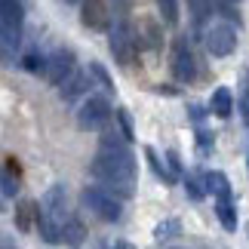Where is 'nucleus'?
Segmentation results:
<instances>
[{
	"label": "nucleus",
	"instance_id": "nucleus-2",
	"mask_svg": "<svg viewBox=\"0 0 249 249\" xmlns=\"http://www.w3.org/2000/svg\"><path fill=\"white\" fill-rule=\"evenodd\" d=\"M25 9L18 0H0V62L13 65L22 46Z\"/></svg>",
	"mask_w": 249,
	"mask_h": 249
},
{
	"label": "nucleus",
	"instance_id": "nucleus-16",
	"mask_svg": "<svg viewBox=\"0 0 249 249\" xmlns=\"http://www.w3.org/2000/svg\"><path fill=\"white\" fill-rule=\"evenodd\" d=\"M188 13L194 16L197 25H203L209 16H213V0H188Z\"/></svg>",
	"mask_w": 249,
	"mask_h": 249
},
{
	"label": "nucleus",
	"instance_id": "nucleus-14",
	"mask_svg": "<svg viewBox=\"0 0 249 249\" xmlns=\"http://www.w3.org/2000/svg\"><path fill=\"white\" fill-rule=\"evenodd\" d=\"M203 191H213L218 200H231V181H228L225 172H206L203 176Z\"/></svg>",
	"mask_w": 249,
	"mask_h": 249
},
{
	"label": "nucleus",
	"instance_id": "nucleus-11",
	"mask_svg": "<svg viewBox=\"0 0 249 249\" xmlns=\"http://www.w3.org/2000/svg\"><path fill=\"white\" fill-rule=\"evenodd\" d=\"M89 86H92V83H89V74H83V71H71V77L59 86V95H62L65 102H74L77 95H83L86 89H89Z\"/></svg>",
	"mask_w": 249,
	"mask_h": 249
},
{
	"label": "nucleus",
	"instance_id": "nucleus-17",
	"mask_svg": "<svg viewBox=\"0 0 249 249\" xmlns=\"http://www.w3.org/2000/svg\"><path fill=\"white\" fill-rule=\"evenodd\" d=\"M62 240L71 243V246H77L83 240V225L77 222V218H68V222L62 225Z\"/></svg>",
	"mask_w": 249,
	"mask_h": 249
},
{
	"label": "nucleus",
	"instance_id": "nucleus-29",
	"mask_svg": "<svg viewBox=\"0 0 249 249\" xmlns=\"http://www.w3.org/2000/svg\"><path fill=\"white\" fill-rule=\"evenodd\" d=\"M154 92H166V95H176V89H172V86H163V83H160Z\"/></svg>",
	"mask_w": 249,
	"mask_h": 249
},
{
	"label": "nucleus",
	"instance_id": "nucleus-10",
	"mask_svg": "<svg viewBox=\"0 0 249 249\" xmlns=\"http://www.w3.org/2000/svg\"><path fill=\"white\" fill-rule=\"evenodd\" d=\"M136 31V40H139V50L148 46V50H160V25L151 22V18H139V25H132Z\"/></svg>",
	"mask_w": 249,
	"mask_h": 249
},
{
	"label": "nucleus",
	"instance_id": "nucleus-3",
	"mask_svg": "<svg viewBox=\"0 0 249 249\" xmlns=\"http://www.w3.org/2000/svg\"><path fill=\"white\" fill-rule=\"evenodd\" d=\"M108 46H111V55L117 65H132L139 55V40H136V31H132V25L126 18H120V22H114L108 28Z\"/></svg>",
	"mask_w": 249,
	"mask_h": 249
},
{
	"label": "nucleus",
	"instance_id": "nucleus-6",
	"mask_svg": "<svg viewBox=\"0 0 249 249\" xmlns=\"http://www.w3.org/2000/svg\"><path fill=\"white\" fill-rule=\"evenodd\" d=\"M74 71V53L65 50V46H59V50H53L50 55H46V65H43V77L50 80L53 86H62L65 80L71 77Z\"/></svg>",
	"mask_w": 249,
	"mask_h": 249
},
{
	"label": "nucleus",
	"instance_id": "nucleus-13",
	"mask_svg": "<svg viewBox=\"0 0 249 249\" xmlns=\"http://www.w3.org/2000/svg\"><path fill=\"white\" fill-rule=\"evenodd\" d=\"M209 108H213L215 117L228 120V117L234 114V95H231V89H228V86H218V89L213 92V102H209Z\"/></svg>",
	"mask_w": 249,
	"mask_h": 249
},
{
	"label": "nucleus",
	"instance_id": "nucleus-5",
	"mask_svg": "<svg viewBox=\"0 0 249 249\" xmlns=\"http://www.w3.org/2000/svg\"><path fill=\"white\" fill-rule=\"evenodd\" d=\"M108 120H111V105H108L105 95H89V99L80 105V111H77V126L83 132L105 129V126H108Z\"/></svg>",
	"mask_w": 249,
	"mask_h": 249
},
{
	"label": "nucleus",
	"instance_id": "nucleus-15",
	"mask_svg": "<svg viewBox=\"0 0 249 249\" xmlns=\"http://www.w3.org/2000/svg\"><path fill=\"white\" fill-rule=\"evenodd\" d=\"M215 215H218V222H222L225 231H237V209L231 200H218L215 203Z\"/></svg>",
	"mask_w": 249,
	"mask_h": 249
},
{
	"label": "nucleus",
	"instance_id": "nucleus-27",
	"mask_svg": "<svg viewBox=\"0 0 249 249\" xmlns=\"http://www.w3.org/2000/svg\"><path fill=\"white\" fill-rule=\"evenodd\" d=\"M166 169H169V176H172V178L181 176V160H178L176 151H169V154H166Z\"/></svg>",
	"mask_w": 249,
	"mask_h": 249
},
{
	"label": "nucleus",
	"instance_id": "nucleus-7",
	"mask_svg": "<svg viewBox=\"0 0 249 249\" xmlns=\"http://www.w3.org/2000/svg\"><path fill=\"white\" fill-rule=\"evenodd\" d=\"M172 74H176L178 83H194L197 80V59H194V53H191L185 37H178L176 46H172Z\"/></svg>",
	"mask_w": 249,
	"mask_h": 249
},
{
	"label": "nucleus",
	"instance_id": "nucleus-31",
	"mask_svg": "<svg viewBox=\"0 0 249 249\" xmlns=\"http://www.w3.org/2000/svg\"><path fill=\"white\" fill-rule=\"evenodd\" d=\"M114 249H126V246H114Z\"/></svg>",
	"mask_w": 249,
	"mask_h": 249
},
{
	"label": "nucleus",
	"instance_id": "nucleus-24",
	"mask_svg": "<svg viewBox=\"0 0 249 249\" xmlns=\"http://www.w3.org/2000/svg\"><path fill=\"white\" fill-rule=\"evenodd\" d=\"M114 117L120 120V129H123L120 136L129 142V139H132V132H136V129H132V117H129V111H126V108H117V111H114Z\"/></svg>",
	"mask_w": 249,
	"mask_h": 249
},
{
	"label": "nucleus",
	"instance_id": "nucleus-26",
	"mask_svg": "<svg viewBox=\"0 0 249 249\" xmlns=\"http://www.w3.org/2000/svg\"><path fill=\"white\" fill-rule=\"evenodd\" d=\"M89 74H92V77L105 86V89H114V83H111V77H108V71H105L99 62H89Z\"/></svg>",
	"mask_w": 249,
	"mask_h": 249
},
{
	"label": "nucleus",
	"instance_id": "nucleus-20",
	"mask_svg": "<svg viewBox=\"0 0 249 249\" xmlns=\"http://www.w3.org/2000/svg\"><path fill=\"white\" fill-rule=\"evenodd\" d=\"M240 117H243V123L249 126V71H243L240 74Z\"/></svg>",
	"mask_w": 249,
	"mask_h": 249
},
{
	"label": "nucleus",
	"instance_id": "nucleus-1",
	"mask_svg": "<svg viewBox=\"0 0 249 249\" xmlns=\"http://www.w3.org/2000/svg\"><path fill=\"white\" fill-rule=\"evenodd\" d=\"M89 176L99 178L111 197L126 200L132 197V181H136V157L129 151V142L117 132H105L99 142V154L89 163Z\"/></svg>",
	"mask_w": 249,
	"mask_h": 249
},
{
	"label": "nucleus",
	"instance_id": "nucleus-30",
	"mask_svg": "<svg viewBox=\"0 0 249 249\" xmlns=\"http://www.w3.org/2000/svg\"><path fill=\"white\" fill-rule=\"evenodd\" d=\"M246 169H249V154H246Z\"/></svg>",
	"mask_w": 249,
	"mask_h": 249
},
{
	"label": "nucleus",
	"instance_id": "nucleus-22",
	"mask_svg": "<svg viewBox=\"0 0 249 249\" xmlns=\"http://www.w3.org/2000/svg\"><path fill=\"white\" fill-rule=\"evenodd\" d=\"M145 157H148V163H151V169H154V176H157V178H163V181H176V178L169 176V169L160 163V157L154 154V148H145Z\"/></svg>",
	"mask_w": 249,
	"mask_h": 249
},
{
	"label": "nucleus",
	"instance_id": "nucleus-9",
	"mask_svg": "<svg viewBox=\"0 0 249 249\" xmlns=\"http://www.w3.org/2000/svg\"><path fill=\"white\" fill-rule=\"evenodd\" d=\"M83 25L86 28H95V31H108L111 28V9L105 0H83Z\"/></svg>",
	"mask_w": 249,
	"mask_h": 249
},
{
	"label": "nucleus",
	"instance_id": "nucleus-25",
	"mask_svg": "<svg viewBox=\"0 0 249 249\" xmlns=\"http://www.w3.org/2000/svg\"><path fill=\"white\" fill-rule=\"evenodd\" d=\"M172 234H178V222H176V218L160 222V225L154 228V237H157V240H166V237H172Z\"/></svg>",
	"mask_w": 249,
	"mask_h": 249
},
{
	"label": "nucleus",
	"instance_id": "nucleus-12",
	"mask_svg": "<svg viewBox=\"0 0 249 249\" xmlns=\"http://www.w3.org/2000/svg\"><path fill=\"white\" fill-rule=\"evenodd\" d=\"M18 185H22V178H18V163H16V160H6V166L0 169V194H3V197H16Z\"/></svg>",
	"mask_w": 249,
	"mask_h": 249
},
{
	"label": "nucleus",
	"instance_id": "nucleus-21",
	"mask_svg": "<svg viewBox=\"0 0 249 249\" xmlns=\"http://www.w3.org/2000/svg\"><path fill=\"white\" fill-rule=\"evenodd\" d=\"M43 65H46V55L34 53V50L22 55V68H25V71H31V74H43Z\"/></svg>",
	"mask_w": 249,
	"mask_h": 249
},
{
	"label": "nucleus",
	"instance_id": "nucleus-4",
	"mask_svg": "<svg viewBox=\"0 0 249 249\" xmlns=\"http://www.w3.org/2000/svg\"><path fill=\"white\" fill-rule=\"evenodd\" d=\"M80 200H83V206L89 209L95 218H102V222H120V218H123V200L111 197L108 191L99 188V185L83 188Z\"/></svg>",
	"mask_w": 249,
	"mask_h": 249
},
{
	"label": "nucleus",
	"instance_id": "nucleus-8",
	"mask_svg": "<svg viewBox=\"0 0 249 249\" xmlns=\"http://www.w3.org/2000/svg\"><path fill=\"white\" fill-rule=\"evenodd\" d=\"M206 50L209 55H215V59H225V55H231L237 50V31L231 25H213L206 31Z\"/></svg>",
	"mask_w": 249,
	"mask_h": 249
},
{
	"label": "nucleus",
	"instance_id": "nucleus-18",
	"mask_svg": "<svg viewBox=\"0 0 249 249\" xmlns=\"http://www.w3.org/2000/svg\"><path fill=\"white\" fill-rule=\"evenodd\" d=\"M34 215H37V206L31 203V200L18 203V209H16V222H18V228H22V231H28V228H31Z\"/></svg>",
	"mask_w": 249,
	"mask_h": 249
},
{
	"label": "nucleus",
	"instance_id": "nucleus-19",
	"mask_svg": "<svg viewBox=\"0 0 249 249\" xmlns=\"http://www.w3.org/2000/svg\"><path fill=\"white\" fill-rule=\"evenodd\" d=\"M157 9L166 25H178V0H157Z\"/></svg>",
	"mask_w": 249,
	"mask_h": 249
},
{
	"label": "nucleus",
	"instance_id": "nucleus-23",
	"mask_svg": "<svg viewBox=\"0 0 249 249\" xmlns=\"http://www.w3.org/2000/svg\"><path fill=\"white\" fill-rule=\"evenodd\" d=\"M185 191H188V197H191V200H203V197H206V191H203V178H197V176H188V178H185Z\"/></svg>",
	"mask_w": 249,
	"mask_h": 249
},
{
	"label": "nucleus",
	"instance_id": "nucleus-28",
	"mask_svg": "<svg viewBox=\"0 0 249 249\" xmlns=\"http://www.w3.org/2000/svg\"><path fill=\"white\" fill-rule=\"evenodd\" d=\"M105 3H108V9H114V13H129L136 0H105Z\"/></svg>",
	"mask_w": 249,
	"mask_h": 249
}]
</instances>
